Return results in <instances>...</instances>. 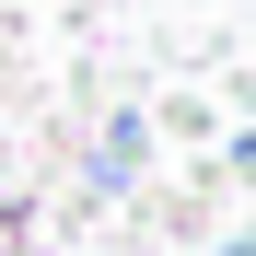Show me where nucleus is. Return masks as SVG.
Instances as JSON below:
<instances>
[{
    "mask_svg": "<svg viewBox=\"0 0 256 256\" xmlns=\"http://www.w3.org/2000/svg\"><path fill=\"white\" fill-rule=\"evenodd\" d=\"M140 152H152V128H140V116H116V128H105V152H94V198H116L128 175H140Z\"/></svg>",
    "mask_w": 256,
    "mask_h": 256,
    "instance_id": "obj_1",
    "label": "nucleus"
}]
</instances>
